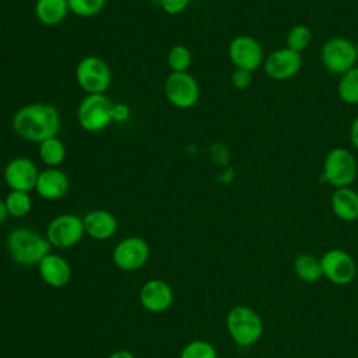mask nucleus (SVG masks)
Wrapping results in <instances>:
<instances>
[{
	"label": "nucleus",
	"instance_id": "nucleus-25",
	"mask_svg": "<svg viewBox=\"0 0 358 358\" xmlns=\"http://www.w3.org/2000/svg\"><path fill=\"white\" fill-rule=\"evenodd\" d=\"M312 41V31L305 24H296L294 25L285 38V46L294 52L302 53Z\"/></svg>",
	"mask_w": 358,
	"mask_h": 358
},
{
	"label": "nucleus",
	"instance_id": "nucleus-22",
	"mask_svg": "<svg viewBox=\"0 0 358 358\" xmlns=\"http://www.w3.org/2000/svg\"><path fill=\"white\" fill-rule=\"evenodd\" d=\"M294 270L298 278L305 282H316L323 275L320 259H316L309 253H302L295 259Z\"/></svg>",
	"mask_w": 358,
	"mask_h": 358
},
{
	"label": "nucleus",
	"instance_id": "nucleus-10",
	"mask_svg": "<svg viewBox=\"0 0 358 358\" xmlns=\"http://www.w3.org/2000/svg\"><path fill=\"white\" fill-rule=\"evenodd\" d=\"M228 57L235 69L257 70L264 63V52L260 42L250 35H238L228 45Z\"/></svg>",
	"mask_w": 358,
	"mask_h": 358
},
{
	"label": "nucleus",
	"instance_id": "nucleus-16",
	"mask_svg": "<svg viewBox=\"0 0 358 358\" xmlns=\"http://www.w3.org/2000/svg\"><path fill=\"white\" fill-rule=\"evenodd\" d=\"M70 189V180L64 171L60 168H45L39 171L35 192L43 200L55 201L63 199Z\"/></svg>",
	"mask_w": 358,
	"mask_h": 358
},
{
	"label": "nucleus",
	"instance_id": "nucleus-21",
	"mask_svg": "<svg viewBox=\"0 0 358 358\" xmlns=\"http://www.w3.org/2000/svg\"><path fill=\"white\" fill-rule=\"evenodd\" d=\"M38 155L48 168H59L66 159L67 150L64 143L55 136L39 143Z\"/></svg>",
	"mask_w": 358,
	"mask_h": 358
},
{
	"label": "nucleus",
	"instance_id": "nucleus-9",
	"mask_svg": "<svg viewBox=\"0 0 358 358\" xmlns=\"http://www.w3.org/2000/svg\"><path fill=\"white\" fill-rule=\"evenodd\" d=\"M164 94L172 106L190 109L200 98V87L197 80L187 71L171 73L164 83Z\"/></svg>",
	"mask_w": 358,
	"mask_h": 358
},
{
	"label": "nucleus",
	"instance_id": "nucleus-15",
	"mask_svg": "<svg viewBox=\"0 0 358 358\" xmlns=\"http://www.w3.org/2000/svg\"><path fill=\"white\" fill-rule=\"evenodd\" d=\"M138 298L144 309L151 313H161L171 308L173 302V291L168 282L154 278L143 284Z\"/></svg>",
	"mask_w": 358,
	"mask_h": 358
},
{
	"label": "nucleus",
	"instance_id": "nucleus-20",
	"mask_svg": "<svg viewBox=\"0 0 358 358\" xmlns=\"http://www.w3.org/2000/svg\"><path fill=\"white\" fill-rule=\"evenodd\" d=\"M34 11L42 25L55 27L64 21L70 10L67 0H36Z\"/></svg>",
	"mask_w": 358,
	"mask_h": 358
},
{
	"label": "nucleus",
	"instance_id": "nucleus-5",
	"mask_svg": "<svg viewBox=\"0 0 358 358\" xmlns=\"http://www.w3.org/2000/svg\"><path fill=\"white\" fill-rule=\"evenodd\" d=\"M358 173V164L355 155L344 148L336 147L331 148L323 159V172L322 176L324 182L331 185L334 189L350 186Z\"/></svg>",
	"mask_w": 358,
	"mask_h": 358
},
{
	"label": "nucleus",
	"instance_id": "nucleus-23",
	"mask_svg": "<svg viewBox=\"0 0 358 358\" xmlns=\"http://www.w3.org/2000/svg\"><path fill=\"white\" fill-rule=\"evenodd\" d=\"M337 94L345 103H358V66H354L347 73L340 76L337 84Z\"/></svg>",
	"mask_w": 358,
	"mask_h": 358
},
{
	"label": "nucleus",
	"instance_id": "nucleus-32",
	"mask_svg": "<svg viewBox=\"0 0 358 358\" xmlns=\"http://www.w3.org/2000/svg\"><path fill=\"white\" fill-rule=\"evenodd\" d=\"M350 140L355 150H358V115L354 117L350 126Z\"/></svg>",
	"mask_w": 358,
	"mask_h": 358
},
{
	"label": "nucleus",
	"instance_id": "nucleus-8",
	"mask_svg": "<svg viewBox=\"0 0 358 358\" xmlns=\"http://www.w3.org/2000/svg\"><path fill=\"white\" fill-rule=\"evenodd\" d=\"M84 222L83 218L64 213L55 217L46 227V239L49 243L57 249H69L76 246L84 236Z\"/></svg>",
	"mask_w": 358,
	"mask_h": 358
},
{
	"label": "nucleus",
	"instance_id": "nucleus-35",
	"mask_svg": "<svg viewBox=\"0 0 358 358\" xmlns=\"http://www.w3.org/2000/svg\"><path fill=\"white\" fill-rule=\"evenodd\" d=\"M355 52H357V57H358V42L355 43Z\"/></svg>",
	"mask_w": 358,
	"mask_h": 358
},
{
	"label": "nucleus",
	"instance_id": "nucleus-31",
	"mask_svg": "<svg viewBox=\"0 0 358 358\" xmlns=\"http://www.w3.org/2000/svg\"><path fill=\"white\" fill-rule=\"evenodd\" d=\"M130 117V108L123 102H116L112 106V120L123 123Z\"/></svg>",
	"mask_w": 358,
	"mask_h": 358
},
{
	"label": "nucleus",
	"instance_id": "nucleus-17",
	"mask_svg": "<svg viewBox=\"0 0 358 358\" xmlns=\"http://www.w3.org/2000/svg\"><path fill=\"white\" fill-rule=\"evenodd\" d=\"M38 270L42 280L53 288H60L69 284L73 274L69 262L60 255L52 253V252L48 253L39 262Z\"/></svg>",
	"mask_w": 358,
	"mask_h": 358
},
{
	"label": "nucleus",
	"instance_id": "nucleus-12",
	"mask_svg": "<svg viewBox=\"0 0 358 358\" xmlns=\"http://www.w3.org/2000/svg\"><path fill=\"white\" fill-rule=\"evenodd\" d=\"M322 271L323 275L336 285L350 284L357 274V266L354 259L341 249L327 250L322 259Z\"/></svg>",
	"mask_w": 358,
	"mask_h": 358
},
{
	"label": "nucleus",
	"instance_id": "nucleus-29",
	"mask_svg": "<svg viewBox=\"0 0 358 358\" xmlns=\"http://www.w3.org/2000/svg\"><path fill=\"white\" fill-rule=\"evenodd\" d=\"M253 81L252 71L243 70V69H235L231 74V83L236 90H246L250 87Z\"/></svg>",
	"mask_w": 358,
	"mask_h": 358
},
{
	"label": "nucleus",
	"instance_id": "nucleus-14",
	"mask_svg": "<svg viewBox=\"0 0 358 358\" xmlns=\"http://www.w3.org/2000/svg\"><path fill=\"white\" fill-rule=\"evenodd\" d=\"M39 171L36 164L27 157L10 159L3 171V178L10 190L31 192L35 190Z\"/></svg>",
	"mask_w": 358,
	"mask_h": 358
},
{
	"label": "nucleus",
	"instance_id": "nucleus-34",
	"mask_svg": "<svg viewBox=\"0 0 358 358\" xmlns=\"http://www.w3.org/2000/svg\"><path fill=\"white\" fill-rule=\"evenodd\" d=\"M8 217H10V215H8V213H7L6 203H4V200L0 199V227L7 221Z\"/></svg>",
	"mask_w": 358,
	"mask_h": 358
},
{
	"label": "nucleus",
	"instance_id": "nucleus-4",
	"mask_svg": "<svg viewBox=\"0 0 358 358\" xmlns=\"http://www.w3.org/2000/svg\"><path fill=\"white\" fill-rule=\"evenodd\" d=\"M113 102L105 94H87L78 103L77 122L84 131L99 133L109 127Z\"/></svg>",
	"mask_w": 358,
	"mask_h": 358
},
{
	"label": "nucleus",
	"instance_id": "nucleus-24",
	"mask_svg": "<svg viewBox=\"0 0 358 358\" xmlns=\"http://www.w3.org/2000/svg\"><path fill=\"white\" fill-rule=\"evenodd\" d=\"M4 203L8 215L14 218H22L28 215L32 210V199L29 196V192L10 190L4 199Z\"/></svg>",
	"mask_w": 358,
	"mask_h": 358
},
{
	"label": "nucleus",
	"instance_id": "nucleus-26",
	"mask_svg": "<svg viewBox=\"0 0 358 358\" xmlns=\"http://www.w3.org/2000/svg\"><path fill=\"white\" fill-rule=\"evenodd\" d=\"M166 62L172 73L187 71L192 64V52L185 45H175L169 49Z\"/></svg>",
	"mask_w": 358,
	"mask_h": 358
},
{
	"label": "nucleus",
	"instance_id": "nucleus-11",
	"mask_svg": "<svg viewBox=\"0 0 358 358\" xmlns=\"http://www.w3.org/2000/svg\"><path fill=\"white\" fill-rule=\"evenodd\" d=\"M150 257V245L140 236L122 239L112 252V260L122 271H137Z\"/></svg>",
	"mask_w": 358,
	"mask_h": 358
},
{
	"label": "nucleus",
	"instance_id": "nucleus-2",
	"mask_svg": "<svg viewBox=\"0 0 358 358\" xmlns=\"http://www.w3.org/2000/svg\"><path fill=\"white\" fill-rule=\"evenodd\" d=\"M6 248L17 264L21 266H38L39 262L50 253L52 245L46 236L41 235L35 229L27 227H18L10 231L6 239Z\"/></svg>",
	"mask_w": 358,
	"mask_h": 358
},
{
	"label": "nucleus",
	"instance_id": "nucleus-19",
	"mask_svg": "<svg viewBox=\"0 0 358 358\" xmlns=\"http://www.w3.org/2000/svg\"><path fill=\"white\" fill-rule=\"evenodd\" d=\"M330 206L334 215L343 221L358 220V192L352 187H337L331 193Z\"/></svg>",
	"mask_w": 358,
	"mask_h": 358
},
{
	"label": "nucleus",
	"instance_id": "nucleus-18",
	"mask_svg": "<svg viewBox=\"0 0 358 358\" xmlns=\"http://www.w3.org/2000/svg\"><path fill=\"white\" fill-rule=\"evenodd\" d=\"M85 234L95 241H106L117 231V220L108 210H92L83 217Z\"/></svg>",
	"mask_w": 358,
	"mask_h": 358
},
{
	"label": "nucleus",
	"instance_id": "nucleus-33",
	"mask_svg": "<svg viewBox=\"0 0 358 358\" xmlns=\"http://www.w3.org/2000/svg\"><path fill=\"white\" fill-rule=\"evenodd\" d=\"M108 358H136V357L126 350H117V351L112 352Z\"/></svg>",
	"mask_w": 358,
	"mask_h": 358
},
{
	"label": "nucleus",
	"instance_id": "nucleus-28",
	"mask_svg": "<svg viewBox=\"0 0 358 358\" xmlns=\"http://www.w3.org/2000/svg\"><path fill=\"white\" fill-rule=\"evenodd\" d=\"M179 358H217V351L206 340H193L183 347Z\"/></svg>",
	"mask_w": 358,
	"mask_h": 358
},
{
	"label": "nucleus",
	"instance_id": "nucleus-1",
	"mask_svg": "<svg viewBox=\"0 0 358 358\" xmlns=\"http://www.w3.org/2000/svg\"><path fill=\"white\" fill-rule=\"evenodd\" d=\"M14 133L31 143H42L55 137L60 129L59 110L46 102H32L21 106L11 119Z\"/></svg>",
	"mask_w": 358,
	"mask_h": 358
},
{
	"label": "nucleus",
	"instance_id": "nucleus-3",
	"mask_svg": "<svg viewBox=\"0 0 358 358\" xmlns=\"http://www.w3.org/2000/svg\"><path fill=\"white\" fill-rule=\"evenodd\" d=\"M227 329L231 338L239 347L253 345L263 334V322L256 310L239 305L227 315Z\"/></svg>",
	"mask_w": 358,
	"mask_h": 358
},
{
	"label": "nucleus",
	"instance_id": "nucleus-27",
	"mask_svg": "<svg viewBox=\"0 0 358 358\" xmlns=\"http://www.w3.org/2000/svg\"><path fill=\"white\" fill-rule=\"evenodd\" d=\"M69 10L77 17L90 18L99 14L105 6L106 0H67Z\"/></svg>",
	"mask_w": 358,
	"mask_h": 358
},
{
	"label": "nucleus",
	"instance_id": "nucleus-13",
	"mask_svg": "<svg viewBox=\"0 0 358 358\" xmlns=\"http://www.w3.org/2000/svg\"><path fill=\"white\" fill-rule=\"evenodd\" d=\"M302 55L291 49L280 48L273 50L263 63L264 73L277 81H284L295 77L302 69Z\"/></svg>",
	"mask_w": 358,
	"mask_h": 358
},
{
	"label": "nucleus",
	"instance_id": "nucleus-30",
	"mask_svg": "<svg viewBox=\"0 0 358 358\" xmlns=\"http://www.w3.org/2000/svg\"><path fill=\"white\" fill-rule=\"evenodd\" d=\"M189 1L190 0H159V6L166 14L176 15L186 10V7L189 6Z\"/></svg>",
	"mask_w": 358,
	"mask_h": 358
},
{
	"label": "nucleus",
	"instance_id": "nucleus-7",
	"mask_svg": "<svg viewBox=\"0 0 358 358\" xmlns=\"http://www.w3.org/2000/svg\"><path fill=\"white\" fill-rule=\"evenodd\" d=\"M320 60L329 73L341 76L352 69L358 60L355 43L344 36L329 38L320 49Z\"/></svg>",
	"mask_w": 358,
	"mask_h": 358
},
{
	"label": "nucleus",
	"instance_id": "nucleus-6",
	"mask_svg": "<svg viewBox=\"0 0 358 358\" xmlns=\"http://www.w3.org/2000/svg\"><path fill=\"white\" fill-rule=\"evenodd\" d=\"M76 81L85 94H105L112 83V71L102 57L90 55L77 63Z\"/></svg>",
	"mask_w": 358,
	"mask_h": 358
}]
</instances>
